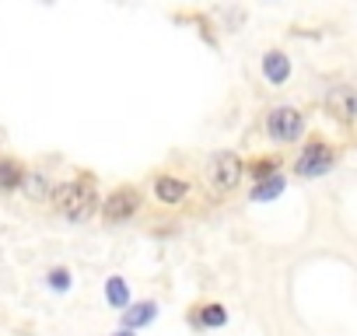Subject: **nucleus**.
Returning a JSON list of instances; mask_svg holds the SVG:
<instances>
[{"label":"nucleus","instance_id":"obj_1","mask_svg":"<svg viewBox=\"0 0 357 336\" xmlns=\"http://www.w3.org/2000/svg\"><path fill=\"white\" fill-rule=\"evenodd\" d=\"M53 204L67 221H84L95 211V186L88 179H67L53 190Z\"/></svg>","mask_w":357,"mask_h":336},{"label":"nucleus","instance_id":"obj_2","mask_svg":"<svg viewBox=\"0 0 357 336\" xmlns=\"http://www.w3.org/2000/svg\"><path fill=\"white\" fill-rule=\"evenodd\" d=\"M301 130H305V116H301L294 105H277V109H270V116H266V133H270V140H277V144H294V140L301 137Z\"/></svg>","mask_w":357,"mask_h":336},{"label":"nucleus","instance_id":"obj_3","mask_svg":"<svg viewBox=\"0 0 357 336\" xmlns=\"http://www.w3.org/2000/svg\"><path fill=\"white\" fill-rule=\"evenodd\" d=\"M333 161H336V154H333V147L329 144H322V140H312L305 151H301V158H298V176H305V179H312V176H322V172H329L333 168Z\"/></svg>","mask_w":357,"mask_h":336},{"label":"nucleus","instance_id":"obj_4","mask_svg":"<svg viewBox=\"0 0 357 336\" xmlns=\"http://www.w3.org/2000/svg\"><path fill=\"white\" fill-rule=\"evenodd\" d=\"M242 161H238V154L235 151H218L214 158H211V179H214V186L218 190H235L238 186V179H242Z\"/></svg>","mask_w":357,"mask_h":336},{"label":"nucleus","instance_id":"obj_5","mask_svg":"<svg viewBox=\"0 0 357 336\" xmlns=\"http://www.w3.org/2000/svg\"><path fill=\"white\" fill-rule=\"evenodd\" d=\"M137 211H140V193H137L133 186H123V190H116V193L105 200V221H109V224H123V221H130Z\"/></svg>","mask_w":357,"mask_h":336},{"label":"nucleus","instance_id":"obj_6","mask_svg":"<svg viewBox=\"0 0 357 336\" xmlns=\"http://www.w3.org/2000/svg\"><path fill=\"white\" fill-rule=\"evenodd\" d=\"M326 109H329L340 123H354V116H357V95H354V88H347V84L329 88V95H326Z\"/></svg>","mask_w":357,"mask_h":336},{"label":"nucleus","instance_id":"obj_7","mask_svg":"<svg viewBox=\"0 0 357 336\" xmlns=\"http://www.w3.org/2000/svg\"><path fill=\"white\" fill-rule=\"evenodd\" d=\"M186 193H190V186H186L183 179H175V176H161V179L154 183V197H158L161 204H183Z\"/></svg>","mask_w":357,"mask_h":336},{"label":"nucleus","instance_id":"obj_8","mask_svg":"<svg viewBox=\"0 0 357 336\" xmlns=\"http://www.w3.org/2000/svg\"><path fill=\"white\" fill-rule=\"evenodd\" d=\"M263 74H266V81L270 84H284L287 77H291V60L284 56V53H266L263 56Z\"/></svg>","mask_w":357,"mask_h":336},{"label":"nucleus","instance_id":"obj_9","mask_svg":"<svg viewBox=\"0 0 357 336\" xmlns=\"http://www.w3.org/2000/svg\"><path fill=\"white\" fill-rule=\"evenodd\" d=\"M25 197H32V200H46V197H53V190H50V179L43 176V172H32V168H25V179H22V186H18Z\"/></svg>","mask_w":357,"mask_h":336},{"label":"nucleus","instance_id":"obj_10","mask_svg":"<svg viewBox=\"0 0 357 336\" xmlns=\"http://www.w3.org/2000/svg\"><path fill=\"white\" fill-rule=\"evenodd\" d=\"M25 179V168L15 158H0V190H18Z\"/></svg>","mask_w":357,"mask_h":336},{"label":"nucleus","instance_id":"obj_11","mask_svg":"<svg viewBox=\"0 0 357 336\" xmlns=\"http://www.w3.org/2000/svg\"><path fill=\"white\" fill-rule=\"evenodd\" d=\"M105 298H109L112 308H126V305H130V287H126V280H123V277H109Z\"/></svg>","mask_w":357,"mask_h":336},{"label":"nucleus","instance_id":"obj_12","mask_svg":"<svg viewBox=\"0 0 357 336\" xmlns=\"http://www.w3.org/2000/svg\"><path fill=\"white\" fill-rule=\"evenodd\" d=\"M154 315H158V305H154V301H144V305H137V308H130V312H126V326H130V329L147 326Z\"/></svg>","mask_w":357,"mask_h":336},{"label":"nucleus","instance_id":"obj_13","mask_svg":"<svg viewBox=\"0 0 357 336\" xmlns=\"http://www.w3.org/2000/svg\"><path fill=\"white\" fill-rule=\"evenodd\" d=\"M225 319H228V312H225L221 305H204V308L193 315V322H200V326H225Z\"/></svg>","mask_w":357,"mask_h":336},{"label":"nucleus","instance_id":"obj_14","mask_svg":"<svg viewBox=\"0 0 357 336\" xmlns=\"http://www.w3.org/2000/svg\"><path fill=\"white\" fill-rule=\"evenodd\" d=\"M280 190H284V179H280V176H273V179H263V183H256L252 197H256V200H273Z\"/></svg>","mask_w":357,"mask_h":336},{"label":"nucleus","instance_id":"obj_15","mask_svg":"<svg viewBox=\"0 0 357 336\" xmlns=\"http://www.w3.org/2000/svg\"><path fill=\"white\" fill-rule=\"evenodd\" d=\"M249 172H252V179H256V183L273 179V176H277V161H273V158H259V161H252V165H249Z\"/></svg>","mask_w":357,"mask_h":336},{"label":"nucleus","instance_id":"obj_16","mask_svg":"<svg viewBox=\"0 0 357 336\" xmlns=\"http://www.w3.org/2000/svg\"><path fill=\"white\" fill-rule=\"evenodd\" d=\"M50 284H53V287H60V291H67L70 273H67V270H53V273H50Z\"/></svg>","mask_w":357,"mask_h":336},{"label":"nucleus","instance_id":"obj_17","mask_svg":"<svg viewBox=\"0 0 357 336\" xmlns=\"http://www.w3.org/2000/svg\"><path fill=\"white\" fill-rule=\"evenodd\" d=\"M116 336H133V333H130V329H126V333H116Z\"/></svg>","mask_w":357,"mask_h":336}]
</instances>
